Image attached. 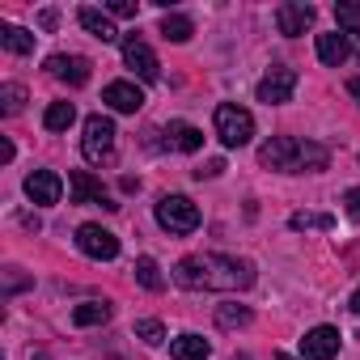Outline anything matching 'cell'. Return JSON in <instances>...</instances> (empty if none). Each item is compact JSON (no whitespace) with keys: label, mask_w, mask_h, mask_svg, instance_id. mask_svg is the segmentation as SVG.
I'll return each mask as SVG.
<instances>
[{"label":"cell","mask_w":360,"mask_h":360,"mask_svg":"<svg viewBox=\"0 0 360 360\" xmlns=\"http://www.w3.org/2000/svg\"><path fill=\"white\" fill-rule=\"evenodd\" d=\"M200 208L187 200V195H161L157 200V225L165 229V233H178V238H183V233H195L200 229Z\"/></svg>","instance_id":"277c9868"},{"label":"cell","mask_w":360,"mask_h":360,"mask_svg":"<svg viewBox=\"0 0 360 360\" xmlns=\"http://www.w3.org/2000/svg\"><path fill=\"white\" fill-rule=\"evenodd\" d=\"M259 165L280 169V174H318L330 165V148L318 140H292V136H271L259 148Z\"/></svg>","instance_id":"7a4b0ae2"},{"label":"cell","mask_w":360,"mask_h":360,"mask_svg":"<svg viewBox=\"0 0 360 360\" xmlns=\"http://www.w3.org/2000/svg\"><path fill=\"white\" fill-rule=\"evenodd\" d=\"M22 106H26V85H0V110L18 115Z\"/></svg>","instance_id":"4316f807"},{"label":"cell","mask_w":360,"mask_h":360,"mask_svg":"<svg viewBox=\"0 0 360 360\" xmlns=\"http://www.w3.org/2000/svg\"><path fill=\"white\" fill-rule=\"evenodd\" d=\"M72 123H77V106L72 102H51L47 115H43V127L47 131H68Z\"/></svg>","instance_id":"ffe728a7"},{"label":"cell","mask_w":360,"mask_h":360,"mask_svg":"<svg viewBox=\"0 0 360 360\" xmlns=\"http://www.w3.org/2000/svg\"><path fill=\"white\" fill-rule=\"evenodd\" d=\"M292 89H297V72H292V68H271V72L255 85V98L267 102V106H280V102L292 98Z\"/></svg>","instance_id":"9c48e42d"},{"label":"cell","mask_w":360,"mask_h":360,"mask_svg":"<svg viewBox=\"0 0 360 360\" xmlns=\"http://www.w3.org/2000/svg\"><path fill=\"white\" fill-rule=\"evenodd\" d=\"M347 309H352V314H360V288H356V292L347 297Z\"/></svg>","instance_id":"836d02e7"},{"label":"cell","mask_w":360,"mask_h":360,"mask_svg":"<svg viewBox=\"0 0 360 360\" xmlns=\"http://www.w3.org/2000/svg\"><path fill=\"white\" fill-rule=\"evenodd\" d=\"M314 18H318V9L305 5V0H284V5L276 9V26H280V34H288V39L305 34V30L314 26Z\"/></svg>","instance_id":"30bf717a"},{"label":"cell","mask_w":360,"mask_h":360,"mask_svg":"<svg viewBox=\"0 0 360 360\" xmlns=\"http://www.w3.org/2000/svg\"><path fill=\"white\" fill-rule=\"evenodd\" d=\"M169 144L178 153H200L204 148V131L191 127V123H169Z\"/></svg>","instance_id":"ac0fdd59"},{"label":"cell","mask_w":360,"mask_h":360,"mask_svg":"<svg viewBox=\"0 0 360 360\" xmlns=\"http://www.w3.org/2000/svg\"><path fill=\"white\" fill-rule=\"evenodd\" d=\"M123 64H127L140 81H157V77H161V64H157L153 47H148L140 34H127V39H123Z\"/></svg>","instance_id":"52a82bcc"},{"label":"cell","mask_w":360,"mask_h":360,"mask_svg":"<svg viewBox=\"0 0 360 360\" xmlns=\"http://www.w3.org/2000/svg\"><path fill=\"white\" fill-rule=\"evenodd\" d=\"M191 34H195L191 18H183V13H165V18H161V39H165V43H187Z\"/></svg>","instance_id":"d6986e66"},{"label":"cell","mask_w":360,"mask_h":360,"mask_svg":"<svg viewBox=\"0 0 360 360\" xmlns=\"http://www.w3.org/2000/svg\"><path fill=\"white\" fill-rule=\"evenodd\" d=\"M89 60L85 56H51L47 60V72L56 77V81H64V85H72V89H81L85 81H89Z\"/></svg>","instance_id":"7c38bea8"},{"label":"cell","mask_w":360,"mask_h":360,"mask_svg":"<svg viewBox=\"0 0 360 360\" xmlns=\"http://www.w3.org/2000/svg\"><path fill=\"white\" fill-rule=\"evenodd\" d=\"M0 43H5L13 56H30L34 51V34L22 30V26H0Z\"/></svg>","instance_id":"7402d4cb"},{"label":"cell","mask_w":360,"mask_h":360,"mask_svg":"<svg viewBox=\"0 0 360 360\" xmlns=\"http://www.w3.org/2000/svg\"><path fill=\"white\" fill-rule=\"evenodd\" d=\"M221 169H225V161H208L204 169H195V178H217Z\"/></svg>","instance_id":"4dcf8cb0"},{"label":"cell","mask_w":360,"mask_h":360,"mask_svg":"<svg viewBox=\"0 0 360 360\" xmlns=\"http://www.w3.org/2000/svg\"><path fill=\"white\" fill-rule=\"evenodd\" d=\"M77 246H81V255H89L98 263H110L119 255V238L110 229H102V225H81L77 229Z\"/></svg>","instance_id":"ba28073f"},{"label":"cell","mask_w":360,"mask_h":360,"mask_svg":"<svg viewBox=\"0 0 360 360\" xmlns=\"http://www.w3.org/2000/svg\"><path fill=\"white\" fill-rule=\"evenodd\" d=\"M301 356L305 360H335L339 356V330L335 326H314L301 339Z\"/></svg>","instance_id":"4fadbf2b"},{"label":"cell","mask_w":360,"mask_h":360,"mask_svg":"<svg viewBox=\"0 0 360 360\" xmlns=\"http://www.w3.org/2000/svg\"><path fill=\"white\" fill-rule=\"evenodd\" d=\"M102 102H106L110 110H119V115H136V110L144 106V94H140V85H131V81H110V85L102 89Z\"/></svg>","instance_id":"5bb4252c"},{"label":"cell","mask_w":360,"mask_h":360,"mask_svg":"<svg viewBox=\"0 0 360 360\" xmlns=\"http://www.w3.org/2000/svg\"><path fill=\"white\" fill-rule=\"evenodd\" d=\"M26 195L34 200V204H60V195H64V178L56 174V169H34L30 178H26Z\"/></svg>","instance_id":"8fae6325"},{"label":"cell","mask_w":360,"mask_h":360,"mask_svg":"<svg viewBox=\"0 0 360 360\" xmlns=\"http://www.w3.org/2000/svg\"><path fill=\"white\" fill-rule=\"evenodd\" d=\"M212 123H217V136H221L225 148H242L255 136V115L246 106H238V102H221L217 115H212Z\"/></svg>","instance_id":"3957f363"},{"label":"cell","mask_w":360,"mask_h":360,"mask_svg":"<svg viewBox=\"0 0 360 360\" xmlns=\"http://www.w3.org/2000/svg\"><path fill=\"white\" fill-rule=\"evenodd\" d=\"M174 284L191 292H238L255 284V263L238 255H187L174 267Z\"/></svg>","instance_id":"6da1fadb"},{"label":"cell","mask_w":360,"mask_h":360,"mask_svg":"<svg viewBox=\"0 0 360 360\" xmlns=\"http://www.w3.org/2000/svg\"><path fill=\"white\" fill-rule=\"evenodd\" d=\"M26 284V276H18V267H9V284H5V292H18Z\"/></svg>","instance_id":"1f68e13d"},{"label":"cell","mask_w":360,"mask_h":360,"mask_svg":"<svg viewBox=\"0 0 360 360\" xmlns=\"http://www.w3.org/2000/svg\"><path fill=\"white\" fill-rule=\"evenodd\" d=\"M169 356L174 360H208L212 356V347H208V339L204 335H178V339H169Z\"/></svg>","instance_id":"e0dca14e"},{"label":"cell","mask_w":360,"mask_h":360,"mask_svg":"<svg viewBox=\"0 0 360 360\" xmlns=\"http://www.w3.org/2000/svg\"><path fill=\"white\" fill-rule=\"evenodd\" d=\"M136 339H144V343L157 347V343L165 339V326H161L157 318H140V322H136Z\"/></svg>","instance_id":"83f0119b"},{"label":"cell","mask_w":360,"mask_h":360,"mask_svg":"<svg viewBox=\"0 0 360 360\" xmlns=\"http://www.w3.org/2000/svg\"><path fill=\"white\" fill-rule=\"evenodd\" d=\"M343 212H347L352 221H360V187H352V191L343 195Z\"/></svg>","instance_id":"f1b7e54d"},{"label":"cell","mask_w":360,"mask_h":360,"mask_svg":"<svg viewBox=\"0 0 360 360\" xmlns=\"http://www.w3.org/2000/svg\"><path fill=\"white\" fill-rule=\"evenodd\" d=\"M250 318H255V314H250L246 305H233V301L217 309V326H225V330H242V326H250Z\"/></svg>","instance_id":"cb8c5ba5"},{"label":"cell","mask_w":360,"mask_h":360,"mask_svg":"<svg viewBox=\"0 0 360 360\" xmlns=\"http://www.w3.org/2000/svg\"><path fill=\"white\" fill-rule=\"evenodd\" d=\"M136 280H140L148 292H161V288H165V276H161L157 259H140V263H136Z\"/></svg>","instance_id":"d4e9b609"},{"label":"cell","mask_w":360,"mask_h":360,"mask_svg":"<svg viewBox=\"0 0 360 360\" xmlns=\"http://www.w3.org/2000/svg\"><path fill=\"white\" fill-rule=\"evenodd\" d=\"M77 22L94 34V39H102V43H119V30H115V22H110V13H102V9H81L77 13Z\"/></svg>","instance_id":"9a60e30c"},{"label":"cell","mask_w":360,"mask_h":360,"mask_svg":"<svg viewBox=\"0 0 360 360\" xmlns=\"http://www.w3.org/2000/svg\"><path fill=\"white\" fill-rule=\"evenodd\" d=\"M68 200H72V204H98V208H106V212L119 208V204L110 200V191L98 183L89 169H72V174H68Z\"/></svg>","instance_id":"8992f818"},{"label":"cell","mask_w":360,"mask_h":360,"mask_svg":"<svg viewBox=\"0 0 360 360\" xmlns=\"http://www.w3.org/2000/svg\"><path fill=\"white\" fill-rule=\"evenodd\" d=\"M288 225L292 229H335V217H326V212H292Z\"/></svg>","instance_id":"484cf974"},{"label":"cell","mask_w":360,"mask_h":360,"mask_svg":"<svg viewBox=\"0 0 360 360\" xmlns=\"http://www.w3.org/2000/svg\"><path fill=\"white\" fill-rule=\"evenodd\" d=\"M352 56V43H347V34H318V60L326 64V68H339L343 60Z\"/></svg>","instance_id":"2e32d148"},{"label":"cell","mask_w":360,"mask_h":360,"mask_svg":"<svg viewBox=\"0 0 360 360\" xmlns=\"http://www.w3.org/2000/svg\"><path fill=\"white\" fill-rule=\"evenodd\" d=\"M72 322L77 326H102V322H110V305L106 301H81L72 309Z\"/></svg>","instance_id":"44dd1931"},{"label":"cell","mask_w":360,"mask_h":360,"mask_svg":"<svg viewBox=\"0 0 360 360\" xmlns=\"http://www.w3.org/2000/svg\"><path fill=\"white\" fill-rule=\"evenodd\" d=\"M81 153H85V161H94V165H102V161L115 157V123H110L106 115H89V119H85Z\"/></svg>","instance_id":"5b68a950"},{"label":"cell","mask_w":360,"mask_h":360,"mask_svg":"<svg viewBox=\"0 0 360 360\" xmlns=\"http://www.w3.org/2000/svg\"><path fill=\"white\" fill-rule=\"evenodd\" d=\"M356 339H360V335H356Z\"/></svg>","instance_id":"e575fe53"},{"label":"cell","mask_w":360,"mask_h":360,"mask_svg":"<svg viewBox=\"0 0 360 360\" xmlns=\"http://www.w3.org/2000/svg\"><path fill=\"white\" fill-rule=\"evenodd\" d=\"M347 94H352V98L360 102V77H352V81H347Z\"/></svg>","instance_id":"d6a6232c"},{"label":"cell","mask_w":360,"mask_h":360,"mask_svg":"<svg viewBox=\"0 0 360 360\" xmlns=\"http://www.w3.org/2000/svg\"><path fill=\"white\" fill-rule=\"evenodd\" d=\"M335 22H339V34H360V0H339Z\"/></svg>","instance_id":"603a6c76"},{"label":"cell","mask_w":360,"mask_h":360,"mask_svg":"<svg viewBox=\"0 0 360 360\" xmlns=\"http://www.w3.org/2000/svg\"><path fill=\"white\" fill-rule=\"evenodd\" d=\"M106 13H110V18H136V5H131V0H110Z\"/></svg>","instance_id":"f546056e"}]
</instances>
